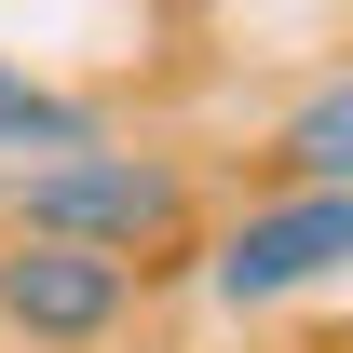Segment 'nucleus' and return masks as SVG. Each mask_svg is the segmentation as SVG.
I'll return each instance as SVG.
<instances>
[{"label":"nucleus","instance_id":"1","mask_svg":"<svg viewBox=\"0 0 353 353\" xmlns=\"http://www.w3.org/2000/svg\"><path fill=\"white\" fill-rule=\"evenodd\" d=\"M0 218L14 231H68V245H176L190 231V176L163 150H123V136H82V150H28V163H0Z\"/></svg>","mask_w":353,"mask_h":353},{"label":"nucleus","instance_id":"2","mask_svg":"<svg viewBox=\"0 0 353 353\" xmlns=\"http://www.w3.org/2000/svg\"><path fill=\"white\" fill-rule=\"evenodd\" d=\"M136 312V259L123 245H68V231H14L0 245V326L41 353H82Z\"/></svg>","mask_w":353,"mask_h":353},{"label":"nucleus","instance_id":"3","mask_svg":"<svg viewBox=\"0 0 353 353\" xmlns=\"http://www.w3.org/2000/svg\"><path fill=\"white\" fill-rule=\"evenodd\" d=\"M204 272H218L231 312H272L299 285H326V272H353V190L340 176H285V204H259L245 231H218Z\"/></svg>","mask_w":353,"mask_h":353},{"label":"nucleus","instance_id":"4","mask_svg":"<svg viewBox=\"0 0 353 353\" xmlns=\"http://www.w3.org/2000/svg\"><path fill=\"white\" fill-rule=\"evenodd\" d=\"M82 136H109L82 95H54V82H28V68H0V163H28V150H82Z\"/></svg>","mask_w":353,"mask_h":353},{"label":"nucleus","instance_id":"5","mask_svg":"<svg viewBox=\"0 0 353 353\" xmlns=\"http://www.w3.org/2000/svg\"><path fill=\"white\" fill-rule=\"evenodd\" d=\"M272 163H285V176H340V190H353V82L299 95V109H285V136H272Z\"/></svg>","mask_w":353,"mask_h":353}]
</instances>
